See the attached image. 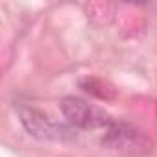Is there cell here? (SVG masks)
<instances>
[{
  "label": "cell",
  "instance_id": "6da1fadb",
  "mask_svg": "<svg viewBox=\"0 0 157 157\" xmlns=\"http://www.w3.org/2000/svg\"><path fill=\"white\" fill-rule=\"evenodd\" d=\"M61 111H63V115L67 117V120L70 124L82 128V129L111 128L115 124L104 109H100V107H96V105H93V104H89L82 98L67 96L61 102Z\"/></svg>",
  "mask_w": 157,
  "mask_h": 157
},
{
  "label": "cell",
  "instance_id": "7a4b0ae2",
  "mask_svg": "<svg viewBox=\"0 0 157 157\" xmlns=\"http://www.w3.org/2000/svg\"><path fill=\"white\" fill-rule=\"evenodd\" d=\"M19 115H21V120H22L24 128H26L33 137H39V139H56V140L68 137V131H67L63 126L52 122L48 117L41 115V113L35 111V109L24 107V109L19 111Z\"/></svg>",
  "mask_w": 157,
  "mask_h": 157
}]
</instances>
